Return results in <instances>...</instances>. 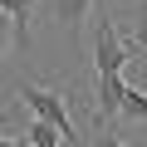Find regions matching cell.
Here are the masks:
<instances>
[{"instance_id": "10", "label": "cell", "mask_w": 147, "mask_h": 147, "mask_svg": "<svg viewBox=\"0 0 147 147\" xmlns=\"http://www.w3.org/2000/svg\"><path fill=\"white\" fill-rule=\"evenodd\" d=\"M0 147H30V142H20V137H0Z\"/></svg>"}, {"instance_id": "4", "label": "cell", "mask_w": 147, "mask_h": 147, "mask_svg": "<svg viewBox=\"0 0 147 147\" xmlns=\"http://www.w3.org/2000/svg\"><path fill=\"white\" fill-rule=\"evenodd\" d=\"M123 44H127V54H137V49H147V0H137V5L127 10V20H123Z\"/></svg>"}, {"instance_id": "12", "label": "cell", "mask_w": 147, "mask_h": 147, "mask_svg": "<svg viewBox=\"0 0 147 147\" xmlns=\"http://www.w3.org/2000/svg\"><path fill=\"white\" fill-rule=\"evenodd\" d=\"M0 127H5V123H0Z\"/></svg>"}, {"instance_id": "7", "label": "cell", "mask_w": 147, "mask_h": 147, "mask_svg": "<svg viewBox=\"0 0 147 147\" xmlns=\"http://www.w3.org/2000/svg\"><path fill=\"white\" fill-rule=\"evenodd\" d=\"M25 137H30V147H59V142H64V132H59L54 123H44V118H30V132H25Z\"/></svg>"}, {"instance_id": "1", "label": "cell", "mask_w": 147, "mask_h": 147, "mask_svg": "<svg viewBox=\"0 0 147 147\" xmlns=\"http://www.w3.org/2000/svg\"><path fill=\"white\" fill-rule=\"evenodd\" d=\"M20 98L30 103V113L34 118H44V123H54L69 142H74V113H69V103H64V93H54L49 84H25L20 88Z\"/></svg>"}, {"instance_id": "8", "label": "cell", "mask_w": 147, "mask_h": 147, "mask_svg": "<svg viewBox=\"0 0 147 147\" xmlns=\"http://www.w3.org/2000/svg\"><path fill=\"white\" fill-rule=\"evenodd\" d=\"M123 118H137V123H147V93L142 88H123Z\"/></svg>"}, {"instance_id": "3", "label": "cell", "mask_w": 147, "mask_h": 147, "mask_svg": "<svg viewBox=\"0 0 147 147\" xmlns=\"http://www.w3.org/2000/svg\"><path fill=\"white\" fill-rule=\"evenodd\" d=\"M123 88H127V79H123V69L118 74H98V88H93V123L98 127H113V118H123Z\"/></svg>"}, {"instance_id": "2", "label": "cell", "mask_w": 147, "mask_h": 147, "mask_svg": "<svg viewBox=\"0 0 147 147\" xmlns=\"http://www.w3.org/2000/svg\"><path fill=\"white\" fill-rule=\"evenodd\" d=\"M93 64H98V74H118V69L127 64V44H123L118 25H113L108 15L93 25Z\"/></svg>"}, {"instance_id": "5", "label": "cell", "mask_w": 147, "mask_h": 147, "mask_svg": "<svg viewBox=\"0 0 147 147\" xmlns=\"http://www.w3.org/2000/svg\"><path fill=\"white\" fill-rule=\"evenodd\" d=\"M44 5H49V15H54V20H64V25H69V34H74V30L88 20L93 0H44Z\"/></svg>"}, {"instance_id": "9", "label": "cell", "mask_w": 147, "mask_h": 147, "mask_svg": "<svg viewBox=\"0 0 147 147\" xmlns=\"http://www.w3.org/2000/svg\"><path fill=\"white\" fill-rule=\"evenodd\" d=\"M10 39H15V25H10V15H5V10H0V54H5V44H10Z\"/></svg>"}, {"instance_id": "6", "label": "cell", "mask_w": 147, "mask_h": 147, "mask_svg": "<svg viewBox=\"0 0 147 147\" xmlns=\"http://www.w3.org/2000/svg\"><path fill=\"white\" fill-rule=\"evenodd\" d=\"M0 10L15 25V44H30V10H34V0H0Z\"/></svg>"}, {"instance_id": "11", "label": "cell", "mask_w": 147, "mask_h": 147, "mask_svg": "<svg viewBox=\"0 0 147 147\" xmlns=\"http://www.w3.org/2000/svg\"><path fill=\"white\" fill-rule=\"evenodd\" d=\"M103 142H108V147H127V142H123V137H113V132H108V137H103Z\"/></svg>"}]
</instances>
